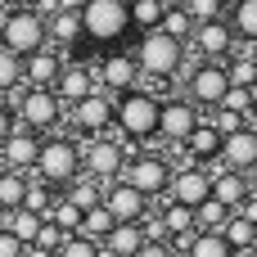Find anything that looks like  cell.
Wrapping results in <instances>:
<instances>
[{"mask_svg": "<svg viewBox=\"0 0 257 257\" xmlns=\"http://www.w3.org/2000/svg\"><path fill=\"white\" fill-rule=\"evenodd\" d=\"M235 45H239V36L230 32L226 18H217V23H194V32H190V41H185V50H190L194 59H208V63H226Z\"/></svg>", "mask_w": 257, "mask_h": 257, "instance_id": "cell-13", "label": "cell"}, {"mask_svg": "<svg viewBox=\"0 0 257 257\" xmlns=\"http://www.w3.org/2000/svg\"><path fill=\"white\" fill-rule=\"evenodd\" d=\"M167 199H172V203H185V208H199L203 199H212V176H208V167H199V163L172 167Z\"/></svg>", "mask_w": 257, "mask_h": 257, "instance_id": "cell-15", "label": "cell"}, {"mask_svg": "<svg viewBox=\"0 0 257 257\" xmlns=\"http://www.w3.org/2000/svg\"><path fill=\"white\" fill-rule=\"evenodd\" d=\"M113 108H117V99L108 90H90L86 99H77L68 108V126L77 136H108L113 131Z\"/></svg>", "mask_w": 257, "mask_h": 257, "instance_id": "cell-11", "label": "cell"}, {"mask_svg": "<svg viewBox=\"0 0 257 257\" xmlns=\"http://www.w3.org/2000/svg\"><path fill=\"white\" fill-rule=\"evenodd\" d=\"M158 32H167V36H176V41H190V32H194V18H190V9H163V23H158Z\"/></svg>", "mask_w": 257, "mask_h": 257, "instance_id": "cell-36", "label": "cell"}, {"mask_svg": "<svg viewBox=\"0 0 257 257\" xmlns=\"http://www.w3.org/2000/svg\"><path fill=\"white\" fill-rule=\"evenodd\" d=\"M95 81H99V90H108V95L117 99V95L136 90V86L145 81V72H140V63H136L131 50L113 45V50H104V54L95 59Z\"/></svg>", "mask_w": 257, "mask_h": 257, "instance_id": "cell-10", "label": "cell"}, {"mask_svg": "<svg viewBox=\"0 0 257 257\" xmlns=\"http://www.w3.org/2000/svg\"><path fill=\"white\" fill-rule=\"evenodd\" d=\"M0 5H5V9H9V5H27V0H0Z\"/></svg>", "mask_w": 257, "mask_h": 257, "instance_id": "cell-51", "label": "cell"}, {"mask_svg": "<svg viewBox=\"0 0 257 257\" xmlns=\"http://www.w3.org/2000/svg\"><path fill=\"white\" fill-rule=\"evenodd\" d=\"M226 23H230V32H235L244 45H253L257 41V0H230Z\"/></svg>", "mask_w": 257, "mask_h": 257, "instance_id": "cell-24", "label": "cell"}, {"mask_svg": "<svg viewBox=\"0 0 257 257\" xmlns=\"http://www.w3.org/2000/svg\"><path fill=\"white\" fill-rule=\"evenodd\" d=\"M45 221H50V226H59V230H63V235H77V230H81V208H77V203H72V199H68V194H59V199H54V208H50V217H45Z\"/></svg>", "mask_w": 257, "mask_h": 257, "instance_id": "cell-31", "label": "cell"}, {"mask_svg": "<svg viewBox=\"0 0 257 257\" xmlns=\"http://www.w3.org/2000/svg\"><path fill=\"white\" fill-rule=\"evenodd\" d=\"M36 181H45L50 190H68L77 176H81V140L77 136H45L41 140V158L32 167Z\"/></svg>", "mask_w": 257, "mask_h": 257, "instance_id": "cell-3", "label": "cell"}, {"mask_svg": "<svg viewBox=\"0 0 257 257\" xmlns=\"http://www.w3.org/2000/svg\"><path fill=\"white\" fill-rule=\"evenodd\" d=\"M0 230H9V212L5 208H0Z\"/></svg>", "mask_w": 257, "mask_h": 257, "instance_id": "cell-50", "label": "cell"}, {"mask_svg": "<svg viewBox=\"0 0 257 257\" xmlns=\"http://www.w3.org/2000/svg\"><path fill=\"white\" fill-rule=\"evenodd\" d=\"M63 239H68V235H63L59 226H50V221H45V226H41V235H36V248H45V253H59V244H63Z\"/></svg>", "mask_w": 257, "mask_h": 257, "instance_id": "cell-41", "label": "cell"}, {"mask_svg": "<svg viewBox=\"0 0 257 257\" xmlns=\"http://www.w3.org/2000/svg\"><path fill=\"white\" fill-rule=\"evenodd\" d=\"M199 117H203V113H199L185 95H163V108H158V136H154V140H163L167 149L185 145L190 131L199 126Z\"/></svg>", "mask_w": 257, "mask_h": 257, "instance_id": "cell-12", "label": "cell"}, {"mask_svg": "<svg viewBox=\"0 0 257 257\" xmlns=\"http://www.w3.org/2000/svg\"><path fill=\"white\" fill-rule=\"evenodd\" d=\"M181 257H235V248L217 235V230H194L190 239H181V244H172Z\"/></svg>", "mask_w": 257, "mask_h": 257, "instance_id": "cell-23", "label": "cell"}, {"mask_svg": "<svg viewBox=\"0 0 257 257\" xmlns=\"http://www.w3.org/2000/svg\"><path fill=\"white\" fill-rule=\"evenodd\" d=\"M9 108H14V117H18V126H27V131H36V136H54V131L63 126V117H68V108H63V99H59L54 90H32V86H23Z\"/></svg>", "mask_w": 257, "mask_h": 257, "instance_id": "cell-7", "label": "cell"}, {"mask_svg": "<svg viewBox=\"0 0 257 257\" xmlns=\"http://www.w3.org/2000/svg\"><path fill=\"white\" fill-rule=\"evenodd\" d=\"M253 59H257V41H253Z\"/></svg>", "mask_w": 257, "mask_h": 257, "instance_id": "cell-52", "label": "cell"}, {"mask_svg": "<svg viewBox=\"0 0 257 257\" xmlns=\"http://www.w3.org/2000/svg\"><path fill=\"white\" fill-rule=\"evenodd\" d=\"M221 167H230V172H257V126H239V131H230L226 140H221Z\"/></svg>", "mask_w": 257, "mask_h": 257, "instance_id": "cell-17", "label": "cell"}, {"mask_svg": "<svg viewBox=\"0 0 257 257\" xmlns=\"http://www.w3.org/2000/svg\"><path fill=\"white\" fill-rule=\"evenodd\" d=\"M226 221H230V208L217 203V199H203V203L194 208V230H221Z\"/></svg>", "mask_w": 257, "mask_h": 257, "instance_id": "cell-34", "label": "cell"}, {"mask_svg": "<svg viewBox=\"0 0 257 257\" xmlns=\"http://www.w3.org/2000/svg\"><path fill=\"white\" fill-rule=\"evenodd\" d=\"M158 108H163V95L136 86L126 95H117V108H113V131L126 136L131 145H149L158 136Z\"/></svg>", "mask_w": 257, "mask_h": 257, "instance_id": "cell-2", "label": "cell"}, {"mask_svg": "<svg viewBox=\"0 0 257 257\" xmlns=\"http://www.w3.org/2000/svg\"><path fill=\"white\" fill-rule=\"evenodd\" d=\"M235 212H239L244 221H253V226H257V199H253V194H248V199H244V203H239Z\"/></svg>", "mask_w": 257, "mask_h": 257, "instance_id": "cell-45", "label": "cell"}, {"mask_svg": "<svg viewBox=\"0 0 257 257\" xmlns=\"http://www.w3.org/2000/svg\"><path fill=\"white\" fill-rule=\"evenodd\" d=\"M81 32H86V45H99V50L122 45V36H131V5L126 0H86Z\"/></svg>", "mask_w": 257, "mask_h": 257, "instance_id": "cell-4", "label": "cell"}, {"mask_svg": "<svg viewBox=\"0 0 257 257\" xmlns=\"http://www.w3.org/2000/svg\"><path fill=\"white\" fill-rule=\"evenodd\" d=\"M81 5H86V0H54L50 14H54V9H63V14H81Z\"/></svg>", "mask_w": 257, "mask_h": 257, "instance_id": "cell-46", "label": "cell"}, {"mask_svg": "<svg viewBox=\"0 0 257 257\" xmlns=\"http://www.w3.org/2000/svg\"><path fill=\"white\" fill-rule=\"evenodd\" d=\"M59 194H68V199L86 212V208H95V203L104 199V181H95V176H86V172H81V176H77L68 190H59Z\"/></svg>", "mask_w": 257, "mask_h": 257, "instance_id": "cell-28", "label": "cell"}, {"mask_svg": "<svg viewBox=\"0 0 257 257\" xmlns=\"http://www.w3.org/2000/svg\"><path fill=\"white\" fill-rule=\"evenodd\" d=\"M253 126H257V113H253Z\"/></svg>", "mask_w": 257, "mask_h": 257, "instance_id": "cell-53", "label": "cell"}, {"mask_svg": "<svg viewBox=\"0 0 257 257\" xmlns=\"http://www.w3.org/2000/svg\"><path fill=\"white\" fill-rule=\"evenodd\" d=\"M0 45L18 59L36 54L45 45V14L36 5H9L0 9Z\"/></svg>", "mask_w": 257, "mask_h": 257, "instance_id": "cell-5", "label": "cell"}, {"mask_svg": "<svg viewBox=\"0 0 257 257\" xmlns=\"http://www.w3.org/2000/svg\"><path fill=\"white\" fill-rule=\"evenodd\" d=\"M158 226H163L167 244H181V239H190V235H194V208L163 199V208H158Z\"/></svg>", "mask_w": 257, "mask_h": 257, "instance_id": "cell-22", "label": "cell"}, {"mask_svg": "<svg viewBox=\"0 0 257 257\" xmlns=\"http://www.w3.org/2000/svg\"><path fill=\"white\" fill-rule=\"evenodd\" d=\"M145 244H149L145 221H117V226H113V235L99 244V253H104V257H136Z\"/></svg>", "mask_w": 257, "mask_h": 257, "instance_id": "cell-21", "label": "cell"}, {"mask_svg": "<svg viewBox=\"0 0 257 257\" xmlns=\"http://www.w3.org/2000/svg\"><path fill=\"white\" fill-rule=\"evenodd\" d=\"M248 194L257 199V172H248Z\"/></svg>", "mask_w": 257, "mask_h": 257, "instance_id": "cell-47", "label": "cell"}, {"mask_svg": "<svg viewBox=\"0 0 257 257\" xmlns=\"http://www.w3.org/2000/svg\"><path fill=\"white\" fill-rule=\"evenodd\" d=\"M54 257H104V253H99L95 239H86V235H68V239L59 244V253H54Z\"/></svg>", "mask_w": 257, "mask_h": 257, "instance_id": "cell-38", "label": "cell"}, {"mask_svg": "<svg viewBox=\"0 0 257 257\" xmlns=\"http://www.w3.org/2000/svg\"><path fill=\"white\" fill-rule=\"evenodd\" d=\"M226 77H230V86H244V90H248V86L257 81V59H253V45H244V41H239V45L230 50V59H226Z\"/></svg>", "mask_w": 257, "mask_h": 257, "instance_id": "cell-25", "label": "cell"}, {"mask_svg": "<svg viewBox=\"0 0 257 257\" xmlns=\"http://www.w3.org/2000/svg\"><path fill=\"white\" fill-rule=\"evenodd\" d=\"M217 108H235V113L253 117V99H248V90H244V86H230V90H226V99H221Z\"/></svg>", "mask_w": 257, "mask_h": 257, "instance_id": "cell-40", "label": "cell"}, {"mask_svg": "<svg viewBox=\"0 0 257 257\" xmlns=\"http://www.w3.org/2000/svg\"><path fill=\"white\" fill-rule=\"evenodd\" d=\"M41 140H45V136L27 131V126H14L9 140L0 145V167H9V172H27V176H32V167H36V158H41Z\"/></svg>", "mask_w": 257, "mask_h": 257, "instance_id": "cell-16", "label": "cell"}, {"mask_svg": "<svg viewBox=\"0 0 257 257\" xmlns=\"http://www.w3.org/2000/svg\"><path fill=\"white\" fill-rule=\"evenodd\" d=\"M90 90H99L95 81V63H86L81 54H68L63 68H59V81H54V95L63 99V108H72L77 99H86Z\"/></svg>", "mask_w": 257, "mask_h": 257, "instance_id": "cell-14", "label": "cell"}, {"mask_svg": "<svg viewBox=\"0 0 257 257\" xmlns=\"http://www.w3.org/2000/svg\"><path fill=\"white\" fill-rule=\"evenodd\" d=\"M163 9H185V0H163Z\"/></svg>", "mask_w": 257, "mask_h": 257, "instance_id": "cell-48", "label": "cell"}, {"mask_svg": "<svg viewBox=\"0 0 257 257\" xmlns=\"http://www.w3.org/2000/svg\"><path fill=\"white\" fill-rule=\"evenodd\" d=\"M131 54H136V63H140V72H145V90H154V95H163V86L172 81V77H181L185 72V41H176V36H167V32H140L136 36V45H131Z\"/></svg>", "mask_w": 257, "mask_h": 257, "instance_id": "cell-1", "label": "cell"}, {"mask_svg": "<svg viewBox=\"0 0 257 257\" xmlns=\"http://www.w3.org/2000/svg\"><path fill=\"white\" fill-rule=\"evenodd\" d=\"M113 226H117V221H113V212H108L104 203H95V208H86V212H81V230H77V235H86V239L104 244V239L113 235Z\"/></svg>", "mask_w": 257, "mask_h": 257, "instance_id": "cell-27", "label": "cell"}, {"mask_svg": "<svg viewBox=\"0 0 257 257\" xmlns=\"http://www.w3.org/2000/svg\"><path fill=\"white\" fill-rule=\"evenodd\" d=\"M136 257H181V253H176L167 239H149V244H145V248H140Z\"/></svg>", "mask_w": 257, "mask_h": 257, "instance_id": "cell-42", "label": "cell"}, {"mask_svg": "<svg viewBox=\"0 0 257 257\" xmlns=\"http://www.w3.org/2000/svg\"><path fill=\"white\" fill-rule=\"evenodd\" d=\"M99 203L113 212V221H145V217H149V199H145L140 190H131L126 181H108Z\"/></svg>", "mask_w": 257, "mask_h": 257, "instance_id": "cell-18", "label": "cell"}, {"mask_svg": "<svg viewBox=\"0 0 257 257\" xmlns=\"http://www.w3.org/2000/svg\"><path fill=\"white\" fill-rule=\"evenodd\" d=\"M59 68H63V54L50 50V45H41L36 54L23 59V86H32V90H54Z\"/></svg>", "mask_w": 257, "mask_h": 257, "instance_id": "cell-19", "label": "cell"}, {"mask_svg": "<svg viewBox=\"0 0 257 257\" xmlns=\"http://www.w3.org/2000/svg\"><path fill=\"white\" fill-rule=\"evenodd\" d=\"M248 99H253V113H257V81L248 86Z\"/></svg>", "mask_w": 257, "mask_h": 257, "instance_id": "cell-49", "label": "cell"}, {"mask_svg": "<svg viewBox=\"0 0 257 257\" xmlns=\"http://www.w3.org/2000/svg\"><path fill=\"white\" fill-rule=\"evenodd\" d=\"M18 90H23V59L0 45V95H18Z\"/></svg>", "mask_w": 257, "mask_h": 257, "instance_id": "cell-35", "label": "cell"}, {"mask_svg": "<svg viewBox=\"0 0 257 257\" xmlns=\"http://www.w3.org/2000/svg\"><path fill=\"white\" fill-rule=\"evenodd\" d=\"M131 5V32H154L163 23V0H126Z\"/></svg>", "mask_w": 257, "mask_h": 257, "instance_id": "cell-32", "label": "cell"}, {"mask_svg": "<svg viewBox=\"0 0 257 257\" xmlns=\"http://www.w3.org/2000/svg\"><path fill=\"white\" fill-rule=\"evenodd\" d=\"M185 9H190L194 23H217V18H226V0H185Z\"/></svg>", "mask_w": 257, "mask_h": 257, "instance_id": "cell-37", "label": "cell"}, {"mask_svg": "<svg viewBox=\"0 0 257 257\" xmlns=\"http://www.w3.org/2000/svg\"><path fill=\"white\" fill-rule=\"evenodd\" d=\"M253 117H244V113H235V108H212V126L221 131V136H230V131H239V126H248Z\"/></svg>", "mask_w": 257, "mask_h": 257, "instance_id": "cell-39", "label": "cell"}, {"mask_svg": "<svg viewBox=\"0 0 257 257\" xmlns=\"http://www.w3.org/2000/svg\"><path fill=\"white\" fill-rule=\"evenodd\" d=\"M14 126H18V117H14V108H9V104L0 99V145L9 140V131H14Z\"/></svg>", "mask_w": 257, "mask_h": 257, "instance_id": "cell-44", "label": "cell"}, {"mask_svg": "<svg viewBox=\"0 0 257 257\" xmlns=\"http://www.w3.org/2000/svg\"><path fill=\"white\" fill-rule=\"evenodd\" d=\"M23 253H27V244H23V239H14L9 230H0V257H23Z\"/></svg>", "mask_w": 257, "mask_h": 257, "instance_id": "cell-43", "label": "cell"}, {"mask_svg": "<svg viewBox=\"0 0 257 257\" xmlns=\"http://www.w3.org/2000/svg\"><path fill=\"white\" fill-rule=\"evenodd\" d=\"M117 181H126L131 190H140V194L154 203V199H167L172 163H167L163 154H154V149H140V154H131V158H126V167H122V176H117Z\"/></svg>", "mask_w": 257, "mask_h": 257, "instance_id": "cell-9", "label": "cell"}, {"mask_svg": "<svg viewBox=\"0 0 257 257\" xmlns=\"http://www.w3.org/2000/svg\"><path fill=\"white\" fill-rule=\"evenodd\" d=\"M217 235H221V239L235 248V257H239V253H248V248L257 244V226H253V221H244L239 212H230V221H226Z\"/></svg>", "mask_w": 257, "mask_h": 257, "instance_id": "cell-26", "label": "cell"}, {"mask_svg": "<svg viewBox=\"0 0 257 257\" xmlns=\"http://www.w3.org/2000/svg\"><path fill=\"white\" fill-rule=\"evenodd\" d=\"M181 77H185V90H181V95H185L199 113H203V108L212 113V108L226 99V90H230L226 63H208V59H199V63H185V72H181Z\"/></svg>", "mask_w": 257, "mask_h": 257, "instance_id": "cell-8", "label": "cell"}, {"mask_svg": "<svg viewBox=\"0 0 257 257\" xmlns=\"http://www.w3.org/2000/svg\"><path fill=\"white\" fill-rule=\"evenodd\" d=\"M54 199H59V190H50L45 181H36V176H27V194H23V208H32V212H41V217H50V208H54Z\"/></svg>", "mask_w": 257, "mask_h": 257, "instance_id": "cell-33", "label": "cell"}, {"mask_svg": "<svg viewBox=\"0 0 257 257\" xmlns=\"http://www.w3.org/2000/svg\"><path fill=\"white\" fill-rule=\"evenodd\" d=\"M131 149H136V145H131L126 136H117V131H108V136H86V140H81V172L108 185V181L122 176Z\"/></svg>", "mask_w": 257, "mask_h": 257, "instance_id": "cell-6", "label": "cell"}, {"mask_svg": "<svg viewBox=\"0 0 257 257\" xmlns=\"http://www.w3.org/2000/svg\"><path fill=\"white\" fill-rule=\"evenodd\" d=\"M221 140H226V136H221V131L212 126V117H199V126L190 131V140H185L181 149H185V158H190V163L208 167V163H212V158L221 154Z\"/></svg>", "mask_w": 257, "mask_h": 257, "instance_id": "cell-20", "label": "cell"}, {"mask_svg": "<svg viewBox=\"0 0 257 257\" xmlns=\"http://www.w3.org/2000/svg\"><path fill=\"white\" fill-rule=\"evenodd\" d=\"M23 194H27V172H9V167H0V208H5V212L23 208Z\"/></svg>", "mask_w": 257, "mask_h": 257, "instance_id": "cell-30", "label": "cell"}, {"mask_svg": "<svg viewBox=\"0 0 257 257\" xmlns=\"http://www.w3.org/2000/svg\"><path fill=\"white\" fill-rule=\"evenodd\" d=\"M41 226H45V217H41V212H32V208H14V212H9V235H14V239H23V244H36Z\"/></svg>", "mask_w": 257, "mask_h": 257, "instance_id": "cell-29", "label": "cell"}]
</instances>
